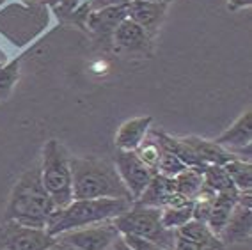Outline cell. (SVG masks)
<instances>
[{"label":"cell","instance_id":"1","mask_svg":"<svg viewBox=\"0 0 252 250\" xmlns=\"http://www.w3.org/2000/svg\"><path fill=\"white\" fill-rule=\"evenodd\" d=\"M73 181V199H130L126 185L117 172L114 161L105 158L69 156Z\"/></svg>","mask_w":252,"mask_h":250},{"label":"cell","instance_id":"2","mask_svg":"<svg viewBox=\"0 0 252 250\" xmlns=\"http://www.w3.org/2000/svg\"><path fill=\"white\" fill-rule=\"evenodd\" d=\"M55 204L41 179V165L29 169L11 192L4 220H14L29 227L45 229Z\"/></svg>","mask_w":252,"mask_h":250},{"label":"cell","instance_id":"3","mask_svg":"<svg viewBox=\"0 0 252 250\" xmlns=\"http://www.w3.org/2000/svg\"><path fill=\"white\" fill-rule=\"evenodd\" d=\"M131 206L133 201L130 199H73L68 206L54 210V213L48 217L45 229L48 234L57 238L63 232L117 219Z\"/></svg>","mask_w":252,"mask_h":250},{"label":"cell","instance_id":"4","mask_svg":"<svg viewBox=\"0 0 252 250\" xmlns=\"http://www.w3.org/2000/svg\"><path fill=\"white\" fill-rule=\"evenodd\" d=\"M121 234L146 238L165 250H172L176 243V231L167 229L162 223V210L153 206H144L133 202L126 213L112 220Z\"/></svg>","mask_w":252,"mask_h":250},{"label":"cell","instance_id":"5","mask_svg":"<svg viewBox=\"0 0 252 250\" xmlns=\"http://www.w3.org/2000/svg\"><path fill=\"white\" fill-rule=\"evenodd\" d=\"M41 179L46 192L57 208H64L73 201V181L69 169V156L59 140L50 139L43 148Z\"/></svg>","mask_w":252,"mask_h":250},{"label":"cell","instance_id":"6","mask_svg":"<svg viewBox=\"0 0 252 250\" xmlns=\"http://www.w3.org/2000/svg\"><path fill=\"white\" fill-rule=\"evenodd\" d=\"M55 241L57 238L46 229L29 227L14 220H4L0 225V249L4 250H45Z\"/></svg>","mask_w":252,"mask_h":250},{"label":"cell","instance_id":"7","mask_svg":"<svg viewBox=\"0 0 252 250\" xmlns=\"http://www.w3.org/2000/svg\"><path fill=\"white\" fill-rule=\"evenodd\" d=\"M121 236L112 220L87 227L75 229L59 234L57 240L64 245H68L71 250H110L114 241Z\"/></svg>","mask_w":252,"mask_h":250},{"label":"cell","instance_id":"8","mask_svg":"<svg viewBox=\"0 0 252 250\" xmlns=\"http://www.w3.org/2000/svg\"><path fill=\"white\" fill-rule=\"evenodd\" d=\"M114 165H116L117 172L121 176L123 183L128 188V192L133 197V201L139 199L140 193L144 192L146 187L149 185L151 178L157 174V170L146 165L144 161L137 156L135 151L117 149L116 158H114Z\"/></svg>","mask_w":252,"mask_h":250},{"label":"cell","instance_id":"9","mask_svg":"<svg viewBox=\"0 0 252 250\" xmlns=\"http://www.w3.org/2000/svg\"><path fill=\"white\" fill-rule=\"evenodd\" d=\"M169 2H149V0H131L126 5V16L135 22L146 31L149 37H153L162 25L167 14Z\"/></svg>","mask_w":252,"mask_h":250},{"label":"cell","instance_id":"10","mask_svg":"<svg viewBox=\"0 0 252 250\" xmlns=\"http://www.w3.org/2000/svg\"><path fill=\"white\" fill-rule=\"evenodd\" d=\"M251 140H252V114L251 110H245L236 119V123L233 126H229V130H225L213 142L222 146L224 149H227L231 155H234L236 160H240L238 158L240 149L251 148Z\"/></svg>","mask_w":252,"mask_h":250},{"label":"cell","instance_id":"11","mask_svg":"<svg viewBox=\"0 0 252 250\" xmlns=\"http://www.w3.org/2000/svg\"><path fill=\"white\" fill-rule=\"evenodd\" d=\"M114 45L117 48L126 50L130 54H148L151 48V37L146 34L142 27H139L135 22H131L130 18H125L119 27L116 29L112 36Z\"/></svg>","mask_w":252,"mask_h":250},{"label":"cell","instance_id":"12","mask_svg":"<svg viewBox=\"0 0 252 250\" xmlns=\"http://www.w3.org/2000/svg\"><path fill=\"white\" fill-rule=\"evenodd\" d=\"M252 232V213L251 208L242 206L236 202V206L231 211V217L225 223V227L219 234L224 247L234 245V243H243L251 240Z\"/></svg>","mask_w":252,"mask_h":250},{"label":"cell","instance_id":"13","mask_svg":"<svg viewBox=\"0 0 252 250\" xmlns=\"http://www.w3.org/2000/svg\"><path fill=\"white\" fill-rule=\"evenodd\" d=\"M126 16V5H117V7H107V9L91 11L87 16L86 27L93 31L101 41H112V36L119 23Z\"/></svg>","mask_w":252,"mask_h":250},{"label":"cell","instance_id":"14","mask_svg":"<svg viewBox=\"0 0 252 250\" xmlns=\"http://www.w3.org/2000/svg\"><path fill=\"white\" fill-rule=\"evenodd\" d=\"M176 183L174 178H167L163 174H155L149 181V185L146 187V190L140 193V197L137 201L139 204L144 206H153V208H165V206L171 204V201L176 195Z\"/></svg>","mask_w":252,"mask_h":250},{"label":"cell","instance_id":"15","mask_svg":"<svg viewBox=\"0 0 252 250\" xmlns=\"http://www.w3.org/2000/svg\"><path fill=\"white\" fill-rule=\"evenodd\" d=\"M153 117H135L123 123L116 135V148L123 151H135L151 128Z\"/></svg>","mask_w":252,"mask_h":250},{"label":"cell","instance_id":"16","mask_svg":"<svg viewBox=\"0 0 252 250\" xmlns=\"http://www.w3.org/2000/svg\"><path fill=\"white\" fill-rule=\"evenodd\" d=\"M183 140L192 148V151L197 155L204 165H225L227 161L236 160L234 155H231L227 149L215 144L213 140H204L199 137H185Z\"/></svg>","mask_w":252,"mask_h":250},{"label":"cell","instance_id":"17","mask_svg":"<svg viewBox=\"0 0 252 250\" xmlns=\"http://www.w3.org/2000/svg\"><path fill=\"white\" fill-rule=\"evenodd\" d=\"M176 234L187 238V240L194 241L197 245L204 247L208 250H224V243L220 241V238L217 236L212 229L208 227L206 222H201V220H190L185 225H181L180 229H176Z\"/></svg>","mask_w":252,"mask_h":250},{"label":"cell","instance_id":"18","mask_svg":"<svg viewBox=\"0 0 252 250\" xmlns=\"http://www.w3.org/2000/svg\"><path fill=\"white\" fill-rule=\"evenodd\" d=\"M240 192H229V193H217L215 201H213L212 211L208 217V227L215 232L217 236L222 232V229L225 227V223L229 220L231 211L236 206Z\"/></svg>","mask_w":252,"mask_h":250},{"label":"cell","instance_id":"19","mask_svg":"<svg viewBox=\"0 0 252 250\" xmlns=\"http://www.w3.org/2000/svg\"><path fill=\"white\" fill-rule=\"evenodd\" d=\"M174 183H176V192L180 193L181 197L189 199V201H194L204 187L203 170L195 169V167H187L183 172H180V174L176 176Z\"/></svg>","mask_w":252,"mask_h":250},{"label":"cell","instance_id":"20","mask_svg":"<svg viewBox=\"0 0 252 250\" xmlns=\"http://www.w3.org/2000/svg\"><path fill=\"white\" fill-rule=\"evenodd\" d=\"M162 151H163V146L160 142V137H158V130H155L153 126H151L148 135L142 140V144L135 149L137 156L144 161L148 167L157 170L158 161H160V156H162Z\"/></svg>","mask_w":252,"mask_h":250},{"label":"cell","instance_id":"21","mask_svg":"<svg viewBox=\"0 0 252 250\" xmlns=\"http://www.w3.org/2000/svg\"><path fill=\"white\" fill-rule=\"evenodd\" d=\"M222 167H224V170L227 172V176L231 178V181H233V185L236 187L238 192H251V188H252L251 161L231 160Z\"/></svg>","mask_w":252,"mask_h":250},{"label":"cell","instance_id":"22","mask_svg":"<svg viewBox=\"0 0 252 250\" xmlns=\"http://www.w3.org/2000/svg\"><path fill=\"white\" fill-rule=\"evenodd\" d=\"M203 178H204V185L208 188H212L213 192L217 193L238 192L222 165H206L203 170Z\"/></svg>","mask_w":252,"mask_h":250},{"label":"cell","instance_id":"23","mask_svg":"<svg viewBox=\"0 0 252 250\" xmlns=\"http://www.w3.org/2000/svg\"><path fill=\"white\" fill-rule=\"evenodd\" d=\"M192 206L194 202H185V204L178 206H165L162 208V223L167 229H180L187 222L194 219L192 213Z\"/></svg>","mask_w":252,"mask_h":250},{"label":"cell","instance_id":"24","mask_svg":"<svg viewBox=\"0 0 252 250\" xmlns=\"http://www.w3.org/2000/svg\"><path fill=\"white\" fill-rule=\"evenodd\" d=\"M160 142H162V140H160ZM185 169H187V165H185L183 161L176 156L172 151L163 148L162 156H160V161H158V167H157L158 174H163V176H167V178H176V176L180 174V172H183Z\"/></svg>","mask_w":252,"mask_h":250},{"label":"cell","instance_id":"25","mask_svg":"<svg viewBox=\"0 0 252 250\" xmlns=\"http://www.w3.org/2000/svg\"><path fill=\"white\" fill-rule=\"evenodd\" d=\"M20 75V62L11 61V62H0V98H4L13 89Z\"/></svg>","mask_w":252,"mask_h":250},{"label":"cell","instance_id":"26","mask_svg":"<svg viewBox=\"0 0 252 250\" xmlns=\"http://www.w3.org/2000/svg\"><path fill=\"white\" fill-rule=\"evenodd\" d=\"M121 236L131 250H165L160 245H157V243H153V241L146 240V238L133 236V234H121Z\"/></svg>","mask_w":252,"mask_h":250},{"label":"cell","instance_id":"27","mask_svg":"<svg viewBox=\"0 0 252 250\" xmlns=\"http://www.w3.org/2000/svg\"><path fill=\"white\" fill-rule=\"evenodd\" d=\"M78 7H80V0H61L54 7V13L59 20H69Z\"/></svg>","mask_w":252,"mask_h":250},{"label":"cell","instance_id":"28","mask_svg":"<svg viewBox=\"0 0 252 250\" xmlns=\"http://www.w3.org/2000/svg\"><path fill=\"white\" fill-rule=\"evenodd\" d=\"M131 0H89V9L91 11H99L107 9V7H117V5H128Z\"/></svg>","mask_w":252,"mask_h":250},{"label":"cell","instance_id":"29","mask_svg":"<svg viewBox=\"0 0 252 250\" xmlns=\"http://www.w3.org/2000/svg\"><path fill=\"white\" fill-rule=\"evenodd\" d=\"M172 250H208V249L197 245V243H194V241L187 240V238L180 236V234H176V243H174V249Z\"/></svg>","mask_w":252,"mask_h":250},{"label":"cell","instance_id":"30","mask_svg":"<svg viewBox=\"0 0 252 250\" xmlns=\"http://www.w3.org/2000/svg\"><path fill=\"white\" fill-rule=\"evenodd\" d=\"M252 0H229V7L233 11L240 9V7H247V5H251Z\"/></svg>","mask_w":252,"mask_h":250},{"label":"cell","instance_id":"31","mask_svg":"<svg viewBox=\"0 0 252 250\" xmlns=\"http://www.w3.org/2000/svg\"><path fill=\"white\" fill-rule=\"evenodd\" d=\"M110 250H131L130 247H128V243H126L125 240H123V236H119L116 241H114V245Z\"/></svg>","mask_w":252,"mask_h":250},{"label":"cell","instance_id":"32","mask_svg":"<svg viewBox=\"0 0 252 250\" xmlns=\"http://www.w3.org/2000/svg\"><path fill=\"white\" fill-rule=\"evenodd\" d=\"M45 250H71V249H69L68 245H64V243H61V241L57 240L54 245H50L48 249H45Z\"/></svg>","mask_w":252,"mask_h":250},{"label":"cell","instance_id":"33","mask_svg":"<svg viewBox=\"0 0 252 250\" xmlns=\"http://www.w3.org/2000/svg\"><path fill=\"white\" fill-rule=\"evenodd\" d=\"M37 2H39L41 5H48V7H52V9H54V7L59 4V2H61V0H37Z\"/></svg>","mask_w":252,"mask_h":250},{"label":"cell","instance_id":"34","mask_svg":"<svg viewBox=\"0 0 252 250\" xmlns=\"http://www.w3.org/2000/svg\"><path fill=\"white\" fill-rule=\"evenodd\" d=\"M149 2H171V0H149Z\"/></svg>","mask_w":252,"mask_h":250},{"label":"cell","instance_id":"35","mask_svg":"<svg viewBox=\"0 0 252 250\" xmlns=\"http://www.w3.org/2000/svg\"><path fill=\"white\" fill-rule=\"evenodd\" d=\"M23 2H29V0H23Z\"/></svg>","mask_w":252,"mask_h":250},{"label":"cell","instance_id":"36","mask_svg":"<svg viewBox=\"0 0 252 250\" xmlns=\"http://www.w3.org/2000/svg\"><path fill=\"white\" fill-rule=\"evenodd\" d=\"M0 250H4V249H0Z\"/></svg>","mask_w":252,"mask_h":250}]
</instances>
